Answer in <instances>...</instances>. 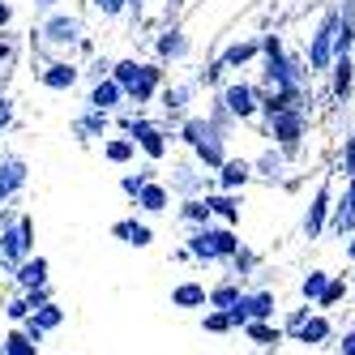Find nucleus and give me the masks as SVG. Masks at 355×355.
<instances>
[{"label":"nucleus","instance_id":"nucleus-20","mask_svg":"<svg viewBox=\"0 0 355 355\" xmlns=\"http://www.w3.org/2000/svg\"><path fill=\"white\" fill-rule=\"evenodd\" d=\"M184 52H189V39L180 31H163L159 35V56H171L175 60V56H184Z\"/></svg>","mask_w":355,"mask_h":355},{"label":"nucleus","instance_id":"nucleus-50","mask_svg":"<svg viewBox=\"0 0 355 355\" xmlns=\"http://www.w3.org/2000/svg\"><path fill=\"white\" fill-rule=\"evenodd\" d=\"M9 17H13V13H9V5H5V0H0V26H5Z\"/></svg>","mask_w":355,"mask_h":355},{"label":"nucleus","instance_id":"nucleus-22","mask_svg":"<svg viewBox=\"0 0 355 355\" xmlns=\"http://www.w3.org/2000/svg\"><path fill=\"white\" fill-rule=\"evenodd\" d=\"M0 355H39V343H31V338L17 329V334H9L5 343H0Z\"/></svg>","mask_w":355,"mask_h":355},{"label":"nucleus","instance_id":"nucleus-9","mask_svg":"<svg viewBox=\"0 0 355 355\" xmlns=\"http://www.w3.org/2000/svg\"><path fill=\"white\" fill-rule=\"evenodd\" d=\"M21 184H26V163H21V159H5V163H0V201H5L9 193H17Z\"/></svg>","mask_w":355,"mask_h":355},{"label":"nucleus","instance_id":"nucleus-42","mask_svg":"<svg viewBox=\"0 0 355 355\" xmlns=\"http://www.w3.org/2000/svg\"><path fill=\"white\" fill-rule=\"evenodd\" d=\"M304 321H309V309H295L291 317H287V329H291V334H300V325Z\"/></svg>","mask_w":355,"mask_h":355},{"label":"nucleus","instance_id":"nucleus-24","mask_svg":"<svg viewBox=\"0 0 355 355\" xmlns=\"http://www.w3.org/2000/svg\"><path fill=\"white\" fill-rule=\"evenodd\" d=\"M248 175H252V167H248L244 159H232V163H223V184H227V189H240V184L248 180Z\"/></svg>","mask_w":355,"mask_h":355},{"label":"nucleus","instance_id":"nucleus-49","mask_svg":"<svg viewBox=\"0 0 355 355\" xmlns=\"http://www.w3.org/2000/svg\"><path fill=\"white\" fill-rule=\"evenodd\" d=\"M343 355H355V329H351V334H343Z\"/></svg>","mask_w":355,"mask_h":355},{"label":"nucleus","instance_id":"nucleus-18","mask_svg":"<svg viewBox=\"0 0 355 355\" xmlns=\"http://www.w3.org/2000/svg\"><path fill=\"white\" fill-rule=\"evenodd\" d=\"M295 338H300V343H309V347L325 343V338H329V321H325V317H309V321L300 325V334H295Z\"/></svg>","mask_w":355,"mask_h":355},{"label":"nucleus","instance_id":"nucleus-34","mask_svg":"<svg viewBox=\"0 0 355 355\" xmlns=\"http://www.w3.org/2000/svg\"><path fill=\"white\" fill-rule=\"evenodd\" d=\"M214 244H218V257H236V248H240V240L232 232H223V227L214 232Z\"/></svg>","mask_w":355,"mask_h":355},{"label":"nucleus","instance_id":"nucleus-53","mask_svg":"<svg viewBox=\"0 0 355 355\" xmlns=\"http://www.w3.org/2000/svg\"><path fill=\"white\" fill-rule=\"evenodd\" d=\"M35 5H43V9H47V5H56V0H35Z\"/></svg>","mask_w":355,"mask_h":355},{"label":"nucleus","instance_id":"nucleus-39","mask_svg":"<svg viewBox=\"0 0 355 355\" xmlns=\"http://www.w3.org/2000/svg\"><path fill=\"white\" fill-rule=\"evenodd\" d=\"M124 5H129V0H94V9L103 13V17H116V13H120Z\"/></svg>","mask_w":355,"mask_h":355},{"label":"nucleus","instance_id":"nucleus-21","mask_svg":"<svg viewBox=\"0 0 355 355\" xmlns=\"http://www.w3.org/2000/svg\"><path fill=\"white\" fill-rule=\"evenodd\" d=\"M329 69H334V94L347 98V94H351V78H355V73H351V56H338Z\"/></svg>","mask_w":355,"mask_h":355},{"label":"nucleus","instance_id":"nucleus-26","mask_svg":"<svg viewBox=\"0 0 355 355\" xmlns=\"http://www.w3.org/2000/svg\"><path fill=\"white\" fill-rule=\"evenodd\" d=\"M206 201H210V214H218V218H227V223L240 218V201H236V197H206Z\"/></svg>","mask_w":355,"mask_h":355},{"label":"nucleus","instance_id":"nucleus-1","mask_svg":"<svg viewBox=\"0 0 355 355\" xmlns=\"http://www.w3.org/2000/svg\"><path fill=\"white\" fill-rule=\"evenodd\" d=\"M112 82L129 94V98L146 103V98L159 90V69H155V64H137V60H120V64L112 69Z\"/></svg>","mask_w":355,"mask_h":355},{"label":"nucleus","instance_id":"nucleus-30","mask_svg":"<svg viewBox=\"0 0 355 355\" xmlns=\"http://www.w3.org/2000/svg\"><path fill=\"white\" fill-rule=\"evenodd\" d=\"M248 334H252V343H261V347H274L278 343V329H270L266 321H248Z\"/></svg>","mask_w":355,"mask_h":355},{"label":"nucleus","instance_id":"nucleus-25","mask_svg":"<svg viewBox=\"0 0 355 355\" xmlns=\"http://www.w3.org/2000/svg\"><path fill=\"white\" fill-rule=\"evenodd\" d=\"M103 129H107V112H90L86 120L73 124V133H78V137H98Z\"/></svg>","mask_w":355,"mask_h":355},{"label":"nucleus","instance_id":"nucleus-11","mask_svg":"<svg viewBox=\"0 0 355 355\" xmlns=\"http://www.w3.org/2000/svg\"><path fill=\"white\" fill-rule=\"evenodd\" d=\"M334 232L338 236H355V180H351L347 197L334 206Z\"/></svg>","mask_w":355,"mask_h":355},{"label":"nucleus","instance_id":"nucleus-37","mask_svg":"<svg viewBox=\"0 0 355 355\" xmlns=\"http://www.w3.org/2000/svg\"><path fill=\"white\" fill-rule=\"evenodd\" d=\"M206 329H210V334H223V329H232V317L218 309V313H210V317H206Z\"/></svg>","mask_w":355,"mask_h":355},{"label":"nucleus","instance_id":"nucleus-48","mask_svg":"<svg viewBox=\"0 0 355 355\" xmlns=\"http://www.w3.org/2000/svg\"><path fill=\"white\" fill-rule=\"evenodd\" d=\"M9 116H13V107H9V98H0V129L9 124Z\"/></svg>","mask_w":355,"mask_h":355},{"label":"nucleus","instance_id":"nucleus-27","mask_svg":"<svg viewBox=\"0 0 355 355\" xmlns=\"http://www.w3.org/2000/svg\"><path fill=\"white\" fill-rule=\"evenodd\" d=\"M325 283H329V274H325V270H313L309 278H304V300H321Z\"/></svg>","mask_w":355,"mask_h":355},{"label":"nucleus","instance_id":"nucleus-40","mask_svg":"<svg viewBox=\"0 0 355 355\" xmlns=\"http://www.w3.org/2000/svg\"><path fill=\"white\" fill-rule=\"evenodd\" d=\"M146 184H150V175H124V193H129V197H137Z\"/></svg>","mask_w":355,"mask_h":355},{"label":"nucleus","instance_id":"nucleus-19","mask_svg":"<svg viewBox=\"0 0 355 355\" xmlns=\"http://www.w3.org/2000/svg\"><path fill=\"white\" fill-rule=\"evenodd\" d=\"M171 300L180 304V309H201V304H206V287H197V283H180L171 291Z\"/></svg>","mask_w":355,"mask_h":355},{"label":"nucleus","instance_id":"nucleus-31","mask_svg":"<svg viewBox=\"0 0 355 355\" xmlns=\"http://www.w3.org/2000/svg\"><path fill=\"white\" fill-rule=\"evenodd\" d=\"M189 223H210V201H184V210H180Z\"/></svg>","mask_w":355,"mask_h":355},{"label":"nucleus","instance_id":"nucleus-47","mask_svg":"<svg viewBox=\"0 0 355 355\" xmlns=\"http://www.w3.org/2000/svg\"><path fill=\"white\" fill-rule=\"evenodd\" d=\"M9 60H13V43L0 39V64H9Z\"/></svg>","mask_w":355,"mask_h":355},{"label":"nucleus","instance_id":"nucleus-55","mask_svg":"<svg viewBox=\"0 0 355 355\" xmlns=\"http://www.w3.org/2000/svg\"><path fill=\"white\" fill-rule=\"evenodd\" d=\"M129 5H141V0H129Z\"/></svg>","mask_w":355,"mask_h":355},{"label":"nucleus","instance_id":"nucleus-29","mask_svg":"<svg viewBox=\"0 0 355 355\" xmlns=\"http://www.w3.org/2000/svg\"><path fill=\"white\" fill-rule=\"evenodd\" d=\"M189 94H193L189 86H171V90L163 94V107H167V112H184V103H189Z\"/></svg>","mask_w":355,"mask_h":355},{"label":"nucleus","instance_id":"nucleus-16","mask_svg":"<svg viewBox=\"0 0 355 355\" xmlns=\"http://www.w3.org/2000/svg\"><path fill=\"white\" fill-rule=\"evenodd\" d=\"M116 236H120L124 244H133V248H146L150 240H155V236H150V227H146V223H133V218H129V223H116Z\"/></svg>","mask_w":355,"mask_h":355},{"label":"nucleus","instance_id":"nucleus-35","mask_svg":"<svg viewBox=\"0 0 355 355\" xmlns=\"http://www.w3.org/2000/svg\"><path fill=\"white\" fill-rule=\"evenodd\" d=\"M347 295V287L338 283V278H329V283H325V291H321V309H329V304H338Z\"/></svg>","mask_w":355,"mask_h":355},{"label":"nucleus","instance_id":"nucleus-6","mask_svg":"<svg viewBox=\"0 0 355 355\" xmlns=\"http://www.w3.org/2000/svg\"><path fill=\"white\" fill-rule=\"evenodd\" d=\"M43 39L52 47H78L82 43V21L78 17H52L43 26Z\"/></svg>","mask_w":355,"mask_h":355},{"label":"nucleus","instance_id":"nucleus-2","mask_svg":"<svg viewBox=\"0 0 355 355\" xmlns=\"http://www.w3.org/2000/svg\"><path fill=\"white\" fill-rule=\"evenodd\" d=\"M184 141L197 150V159L206 163V167H223V133H218V124L210 120H189L184 124Z\"/></svg>","mask_w":355,"mask_h":355},{"label":"nucleus","instance_id":"nucleus-15","mask_svg":"<svg viewBox=\"0 0 355 355\" xmlns=\"http://www.w3.org/2000/svg\"><path fill=\"white\" fill-rule=\"evenodd\" d=\"M73 82H78V69H73V64H47L43 69V86H52V90H69Z\"/></svg>","mask_w":355,"mask_h":355},{"label":"nucleus","instance_id":"nucleus-41","mask_svg":"<svg viewBox=\"0 0 355 355\" xmlns=\"http://www.w3.org/2000/svg\"><path fill=\"white\" fill-rule=\"evenodd\" d=\"M343 171L355 175V133H351V141H347V150H343Z\"/></svg>","mask_w":355,"mask_h":355},{"label":"nucleus","instance_id":"nucleus-4","mask_svg":"<svg viewBox=\"0 0 355 355\" xmlns=\"http://www.w3.org/2000/svg\"><path fill=\"white\" fill-rule=\"evenodd\" d=\"M334 31H338V17L329 13L325 21H321V31L313 35V47H309V64L313 69H329L338 56H334Z\"/></svg>","mask_w":355,"mask_h":355},{"label":"nucleus","instance_id":"nucleus-54","mask_svg":"<svg viewBox=\"0 0 355 355\" xmlns=\"http://www.w3.org/2000/svg\"><path fill=\"white\" fill-rule=\"evenodd\" d=\"M167 5H171V9H180V5H184V0H167Z\"/></svg>","mask_w":355,"mask_h":355},{"label":"nucleus","instance_id":"nucleus-17","mask_svg":"<svg viewBox=\"0 0 355 355\" xmlns=\"http://www.w3.org/2000/svg\"><path fill=\"white\" fill-rule=\"evenodd\" d=\"M189 252H193V257H201V261H214V257H218V244H214V232H210V227H201V232L189 240Z\"/></svg>","mask_w":355,"mask_h":355},{"label":"nucleus","instance_id":"nucleus-3","mask_svg":"<svg viewBox=\"0 0 355 355\" xmlns=\"http://www.w3.org/2000/svg\"><path fill=\"white\" fill-rule=\"evenodd\" d=\"M31 232H35L31 218H13L5 232H0V261H5V266H21V261H26V252H31Z\"/></svg>","mask_w":355,"mask_h":355},{"label":"nucleus","instance_id":"nucleus-7","mask_svg":"<svg viewBox=\"0 0 355 355\" xmlns=\"http://www.w3.org/2000/svg\"><path fill=\"white\" fill-rule=\"evenodd\" d=\"M129 133H133V141H141V150H146L150 159H163L167 155V141H163V133L150 120H129Z\"/></svg>","mask_w":355,"mask_h":355},{"label":"nucleus","instance_id":"nucleus-5","mask_svg":"<svg viewBox=\"0 0 355 355\" xmlns=\"http://www.w3.org/2000/svg\"><path fill=\"white\" fill-rule=\"evenodd\" d=\"M270 133L278 137V146H283V150H295L300 137H304V116L300 112H274L270 116Z\"/></svg>","mask_w":355,"mask_h":355},{"label":"nucleus","instance_id":"nucleus-23","mask_svg":"<svg viewBox=\"0 0 355 355\" xmlns=\"http://www.w3.org/2000/svg\"><path fill=\"white\" fill-rule=\"evenodd\" d=\"M137 206H141V210H150V214H159V210L167 206V189H159V184H146V189L137 193Z\"/></svg>","mask_w":355,"mask_h":355},{"label":"nucleus","instance_id":"nucleus-44","mask_svg":"<svg viewBox=\"0 0 355 355\" xmlns=\"http://www.w3.org/2000/svg\"><path fill=\"white\" fill-rule=\"evenodd\" d=\"M252 266H257V257H252V252H240V248H236V270H252Z\"/></svg>","mask_w":355,"mask_h":355},{"label":"nucleus","instance_id":"nucleus-43","mask_svg":"<svg viewBox=\"0 0 355 355\" xmlns=\"http://www.w3.org/2000/svg\"><path fill=\"white\" fill-rule=\"evenodd\" d=\"M112 69H116V64H112L107 56H98V60H94V78H98V82H103V78H107V73H112Z\"/></svg>","mask_w":355,"mask_h":355},{"label":"nucleus","instance_id":"nucleus-38","mask_svg":"<svg viewBox=\"0 0 355 355\" xmlns=\"http://www.w3.org/2000/svg\"><path fill=\"white\" fill-rule=\"evenodd\" d=\"M5 313H9V321H26V317H31L26 300H9V304H5Z\"/></svg>","mask_w":355,"mask_h":355},{"label":"nucleus","instance_id":"nucleus-14","mask_svg":"<svg viewBox=\"0 0 355 355\" xmlns=\"http://www.w3.org/2000/svg\"><path fill=\"white\" fill-rule=\"evenodd\" d=\"M17 283L26 287V291H31V287H43V283H47V261H43V257H26V261L17 266Z\"/></svg>","mask_w":355,"mask_h":355},{"label":"nucleus","instance_id":"nucleus-45","mask_svg":"<svg viewBox=\"0 0 355 355\" xmlns=\"http://www.w3.org/2000/svg\"><path fill=\"white\" fill-rule=\"evenodd\" d=\"M343 26L355 31V0H343Z\"/></svg>","mask_w":355,"mask_h":355},{"label":"nucleus","instance_id":"nucleus-8","mask_svg":"<svg viewBox=\"0 0 355 355\" xmlns=\"http://www.w3.org/2000/svg\"><path fill=\"white\" fill-rule=\"evenodd\" d=\"M223 107L227 112H232V116H252V112H257V94H252V86H227L223 90Z\"/></svg>","mask_w":355,"mask_h":355},{"label":"nucleus","instance_id":"nucleus-51","mask_svg":"<svg viewBox=\"0 0 355 355\" xmlns=\"http://www.w3.org/2000/svg\"><path fill=\"white\" fill-rule=\"evenodd\" d=\"M5 78H9V64H0V86H5Z\"/></svg>","mask_w":355,"mask_h":355},{"label":"nucleus","instance_id":"nucleus-32","mask_svg":"<svg viewBox=\"0 0 355 355\" xmlns=\"http://www.w3.org/2000/svg\"><path fill=\"white\" fill-rule=\"evenodd\" d=\"M210 304L227 313V309H236V304H240V291H236V287H218V291L210 295Z\"/></svg>","mask_w":355,"mask_h":355},{"label":"nucleus","instance_id":"nucleus-10","mask_svg":"<svg viewBox=\"0 0 355 355\" xmlns=\"http://www.w3.org/2000/svg\"><path fill=\"white\" fill-rule=\"evenodd\" d=\"M325 214H329V184H321V189H317L313 206H309V218H304V232H309V236H321Z\"/></svg>","mask_w":355,"mask_h":355},{"label":"nucleus","instance_id":"nucleus-13","mask_svg":"<svg viewBox=\"0 0 355 355\" xmlns=\"http://www.w3.org/2000/svg\"><path fill=\"white\" fill-rule=\"evenodd\" d=\"M240 309L248 321H266L274 313V295L270 291H257V295H240Z\"/></svg>","mask_w":355,"mask_h":355},{"label":"nucleus","instance_id":"nucleus-46","mask_svg":"<svg viewBox=\"0 0 355 355\" xmlns=\"http://www.w3.org/2000/svg\"><path fill=\"white\" fill-rule=\"evenodd\" d=\"M175 184H180V189H184V193H189V189H193V184H197V175H193V171H184V167H180V175H175Z\"/></svg>","mask_w":355,"mask_h":355},{"label":"nucleus","instance_id":"nucleus-33","mask_svg":"<svg viewBox=\"0 0 355 355\" xmlns=\"http://www.w3.org/2000/svg\"><path fill=\"white\" fill-rule=\"evenodd\" d=\"M133 146L137 141H107V159L112 163H129L133 159Z\"/></svg>","mask_w":355,"mask_h":355},{"label":"nucleus","instance_id":"nucleus-36","mask_svg":"<svg viewBox=\"0 0 355 355\" xmlns=\"http://www.w3.org/2000/svg\"><path fill=\"white\" fill-rule=\"evenodd\" d=\"M257 167H261V171L270 175V180H274V175H283V159H278L274 150H270V155H261V163H257Z\"/></svg>","mask_w":355,"mask_h":355},{"label":"nucleus","instance_id":"nucleus-52","mask_svg":"<svg viewBox=\"0 0 355 355\" xmlns=\"http://www.w3.org/2000/svg\"><path fill=\"white\" fill-rule=\"evenodd\" d=\"M347 252H351V257H355V236H351V244H347Z\"/></svg>","mask_w":355,"mask_h":355},{"label":"nucleus","instance_id":"nucleus-12","mask_svg":"<svg viewBox=\"0 0 355 355\" xmlns=\"http://www.w3.org/2000/svg\"><path fill=\"white\" fill-rule=\"evenodd\" d=\"M120 98H124V90H120L112 78H103V82H98V86L90 90V107H94V112H112V107L120 103Z\"/></svg>","mask_w":355,"mask_h":355},{"label":"nucleus","instance_id":"nucleus-28","mask_svg":"<svg viewBox=\"0 0 355 355\" xmlns=\"http://www.w3.org/2000/svg\"><path fill=\"white\" fill-rule=\"evenodd\" d=\"M252 52H257V43H236V47H227V56H223V64L227 69H236V64H244Z\"/></svg>","mask_w":355,"mask_h":355}]
</instances>
